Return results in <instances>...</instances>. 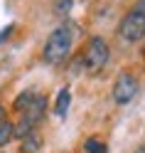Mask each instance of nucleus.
<instances>
[{
    "label": "nucleus",
    "mask_w": 145,
    "mask_h": 153,
    "mask_svg": "<svg viewBox=\"0 0 145 153\" xmlns=\"http://www.w3.org/2000/svg\"><path fill=\"white\" fill-rule=\"evenodd\" d=\"M13 30H15V27H13V25H7V27H5V30H3V32H0V42H3V40H5V37H7V35H10V32H13Z\"/></svg>",
    "instance_id": "nucleus-13"
},
{
    "label": "nucleus",
    "mask_w": 145,
    "mask_h": 153,
    "mask_svg": "<svg viewBox=\"0 0 145 153\" xmlns=\"http://www.w3.org/2000/svg\"><path fill=\"white\" fill-rule=\"evenodd\" d=\"M133 153H145V143H140V146H138V148H135Z\"/></svg>",
    "instance_id": "nucleus-15"
},
{
    "label": "nucleus",
    "mask_w": 145,
    "mask_h": 153,
    "mask_svg": "<svg viewBox=\"0 0 145 153\" xmlns=\"http://www.w3.org/2000/svg\"><path fill=\"white\" fill-rule=\"evenodd\" d=\"M138 76L130 74V72H121L118 76H116V82H113V101L116 104H128L135 99V94H138Z\"/></svg>",
    "instance_id": "nucleus-4"
},
{
    "label": "nucleus",
    "mask_w": 145,
    "mask_h": 153,
    "mask_svg": "<svg viewBox=\"0 0 145 153\" xmlns=\"http://www.w3.org/2000/svg\"><path fill=\"white\" fill-rule=\"evenodd\" d=\"M76 27L74 22H64L59 27H54L47 37V42L42 47V59L52 67H59L71 52V45H74V35H76Z\"/></svg>",
    "instance_id": "nucleus-1"
},
{
    "label": "nucleus",
    "mask_w": 145,
    "mask_h": 153,
    "mask_svg": "<svg viewBox=\"0 0 145 153\" xmlns=\"http://www.w3.org/2000/svg\"><path fill=\"white\" fill-rule=\"evenodd\" d=\"M0 153H3V151H0Z\"/></svg>",
    "instance_id": "nucleus-16"
},
{
    "label": "nucleus",
    "mask_w": 145,
    "mask_h": 153,
    "mask_svg": "<svg viewBox=\"0 0 145 153\" xmlns=\"http://www.w3.org/2000/svg\"><path fill=\"white\" fill-rule=\"evenodd\" d=\"M69 106H71V91H69V87H62L59 91H57V99H54V114L59 119H64L66 116V111H69Z\"/></svg>",
    "instance_id": "nucleus-5"
},
{
    "label": "nucleus",
    "mask_w": 145,
    "mask_h": 153,
    "mask_svg": "<svg viewBox=\"0 0 145 153\" xmlns=\"http://www.w3.org/2000/svg\"><path fill=\"white\" fill-rule=\"evenodd\" d=\"M5 116H7V111H5V106H3V104H0V123H5V121H7Z\"/></svg>",
    "instance_id": "nucleus-14"
},
{
    "label": "nucleus",
    "mask_w": 145,
    "mask_h": 153,
    "mask_svg": "<svg viewBox=\"0 0 145 153\" xmlns=\"http://www.w3.org/2000/svg\"><path fill=\"white\" fill-rule=\"evenodd\" d=\"M35 97H37V91L35 89H25L22 94H17L15 97V101H13V109L17 111V114H22L27 106H30V104L35 101Z\"/></svg>",
    "instance_id": "nucleus-6"
},
{
    "label": "nucleus",
    "mask_w": 145,
    "mask_h": 153,
    "mask_svg": "<svg viewBox=\"0 0 145 153\" xmlns=\"http://www.w3.org/2000/svg\"><path fill=\"white\" fill-rule=\"evenodd\" d=\"M71 7H74V0H57V3H54V13L62 15V17H66V15L71 13Z\"/></svg>",
    "instance_id": "nucleus-10"
},
{
    "label": "nucleus",
    "mask_w": 145,
    "mask_h": 153,
    "mask_svg": "<svg viewBox=\"0 0 145 153\" xmlns=\"http://www.w3.org/2000/svg\"><path fill=\"white\" fill-rule=\"evenodd\" d=\"M84 153H108V146H106V141L96 138V136H89L84 141Z\"/></svg>",
    "instance_id": "nucleus-8"
},
{
    "label": "nucleus",
    "mask_w": 145,
    "mask_h": 153,
    "mask_svg": "<svg viewBox=\"0 0 145 153\" xmlns=\"http://www.w3.org/2000/svg\"><path fill=\"white\" fill-rule=\"evenodd\" d=\"M81 69H84V59H81V57L71 59V64H69V72H71V74H81Z\"/></svg>",
    "instance_id": "nucleus-11"
},
{
    "label": "nucleus",
    "mask_w": 145,
    "mask_h": 153,
    "mask_svg": "<svg viewBox=\"0 0 145 153\" xmlns=\"http://www.w3.org/2000/svg\"><path fill=\"white\" fill-rule=\"evenodd\" d=\"M118 35L125 42H140L145 40V15L138 10H130L123 15V20L118 22Z\"/></svg>",
    "instance_id": "nucleus-3"
},
{
    "label": "nucleus",
    "mask_w": 145,
    "mask_h": 153,
    "mask_svg": "<svg viewBox=\"0 0 145 153\" xmlns=\"http://www.w3.org/2000/svg\"><path fill=\"white\" fill-rule=\"evenodd\" d=\"M108 57H111V50H108V42L103 40V37H91L89 42H86L84 47V54H81V59H84V69L86 72H101L106 62H108Z\"/></svg>",
    "instance_id": "nucleus-2"
},
{
    "label": "nucleus",
    "mask_w": 145,
    "mask_h": 153,
    "mask_svg": "<svg viewBox=\"0 0 145 153\" xmlns=\"http://www.w3.org/2000/svg\"><path fill=\"white\" fill-rule=\"evenodd\" d=\"M133 10H138V13H143V15H145V0H138V3L133 5Z\"/></svg>",
    "instance_id": "nucleus-12"
},
{
    "label": "nucleus",
    "mask_w": 145,
    "mask_h": 153,
    "mask_svg": "<svg viewBox=\"0 0 145 153\" xmlns=\"http://www.w3.org/2000/svg\"><path fill=\"white\" fill-rule=\"evenodd\" d=\"M42 148V136L37 131H32L30 136H25L22 138V148H20V153H37Z\"/></svg>",
    "instance_id": "nucleus-7"
},
{
    "label": "nucleus",
    "mask_w": 145,
    "mask_h": 153,
    "mask_svg": "<svg viewBox=\"0 0 145 153\" xmlns=\"http://www.w3.org/2000/svg\"><path fill=\"white\" fill-rule=\"evenodd\" d=\"M13 138H15V123H10V121L0 123V148L7 146Z\"/></svg>",
    "instance_id": "nucleus-9"
}]
</instances>
